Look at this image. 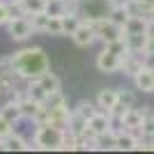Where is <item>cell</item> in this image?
Returning a JSON list of instances; mask_svg holds the SVG:
<instances>
[{
	"label": "cell",
	"mask_w": 154,
	"mask_h": 154,
	"mask_svg": "<svg viewBox=\"0 0 154 154\" xmlns=\"http://www.w3.org/2000/svg\"><path fill=\"white\" fill-rule=\"evenodd\" d=\"M12 9H9V2L7 0H0V26H7L12 21Z\"/></svg>",
	"instance_id": "cell-29"
},
{
	"label": "cell",
	"mask_w": 154,
	"mask_h": 154,
	"mask_svg": "<svg viewBox=\"0 0 154 154\" xmlns=\"http://www.w3.org/2000/svg\"><path fill=\"white\" fill-rule=\"evenodd\" d=\"M19 103H21V110H23V120H35V117H37V113H39V108L44 106V103H39V101H35V99H30L28 94L21 97Z\"/></svg>",
	"instance_id": "cell-16"
},
{
	"label": "cell",
	"mask_w": 154,
	"mask_h": 154,
	"mask_svg": "<svg viewBox=\"0 0 154 154\" xmlns=\"http://www.w3.org/2000/svg\"><path fill=\"white\" fill-rule=\"evenodd\" d=\"M5 28H7L9 39H12V42H16V44H23V42H28L32 35H37V32H35V28H32L30 16H14V19L9 21Z\"/></svg>",
	"instance_id": "cell-4"
},
{
	"label": "cell",
	"mask_w": 154,
	"mask_h": 154,
	"mask_svg": "<svg viewBox=\"0 0 154 154\" xmlns=\"http://www.w3.org/2000/svg\"><path fill=\"white\" fill-rule=\"evenodd\" d=\"M140 69H143V53H129L122 60V67H120V71L129 78H134Z\"/></svg>",
	"instance_id": "cell-13"
},
{
	"label": "cell",
	"mask_w": 154,
	"mask_h": 154,
	"mask_svg": "<svg viewBox=\"0 0 154 154\" xmlns=\"http://www.w3.org/2000/svg\"><path fill=\"white\" fill-rule=\"evenodd\" d=\"M64 136H67L64 129H58L53 124H37L35 136H32V145H35V149H42V152H60Z\"/></svg>",
	"instance_id": "cell-2"
},
{
	"label": "cell",
	"mask_w": 154,
	"mask_h": 154,
	"mask_svg": "<svg viewBox=\"0 0 154 154\" xmlns=\"http://www.w3.org/2000/svg\"><path fill=\"white\" fill-rule=\"evenodd\" d=\"M110 7H113V0H81L78 14L83 16V21L97 23L110 14Z\"/></svg>",
	"instance_id": "cell-3"
},
{
	"label": "cell",
	"mask_w": 154,
	"mask_h": 154,
	"mask_svg": "<svg viewBox=\"0 0 154 154\" xmlns=\"http://www.w3.org/2000/svg\"><path fill=\"white\" fill-rule=\"evenodd\" d=\"M39 85L46 90V94H53V92H60V88H62V83H60V78L53 74V71H46L44 76H39L37 78Z\"/></svg>",
	"instance_id": "cell-21"
},
{
	"label": "cell",
	"mask_w": 154,
	"mask_h": 154,
	"mask_svg": "<svg viewBox=\"0 0 154 154\" xmlns=\"http://www.w3.org/2000/svg\"><path fill=\"white\" fill-rule=\"evenodd\" d=\"M138 145H140V136L136 131L120 129L115 134V149L117 152H138Z\"/></svg>",
	"instance_id": "cell-9"
},
{
	"label": "cell",
	"mask_w": 154,
	"mask_h": 154,
	"mask_svg": "<svg viewBox=\"0 0 154 154\" xmlns=\"http://www.w3.org/2000/svg\"><path fill=\"white\" fill-rule=\"evenodd\" d=\"M0 113H2L7 120H12L14 124L19 122V120H23V110H21V103L16 101V99H9V101L0 108Z\"/></svg>",
	"instance_id": "cell-20"
},
{
	"label": "cell",
	"mask_w": 154,
	"mask_h": 154,
	"mask_svg": "<svg viewBox=\"0 0 154 154\" xmlns=\"http://www.w3.org/2000/svg\"><path fill=\"white\" fill-rule=\"evenodd\" d=\"M9 134H14V122H12V120H7V117L0 113V138L5 140Z\"/></svg>",
	"instance_id": "cell-28"
},
{
	"label": "cell",
	"mask_w": 154,
	"mask_h": 154,
	"mask_svg": "<svg viewBox=\"0 0 154 154\" xmlns=\"http://www.w3.org/2000/svg\"><path fill=\"white\" fill-rule=\"evenodd\" d=\"M124 39H127V46L131 53H145L147 35H124Z\"/></svg>",
	"instance_id": "cell-22"
},
{
	"label": "cell",
	"mask_w": 154,
	"mask_h": 154,
	"mask_svg": "<svg viewBox=\"0 0 154 154\" xmlns=\"http://www.w3.org/2000/svg\"><path fill=\"white\" fill-rule=\"evenodd\" d=\"M97 69L101 71V74H115V71H120V67H122V58L120 55H115V53H110L106 46H103L101 51L97 53Z\"/></svg>",
	"instance_id": "cell-7"
},
{
	"label": "cell",
	"mask_w": 154,
	"mask_h": 154,
	"mask_svg": "<svg viewBox=\"0 0 154 154\" xmlns=\"http://www.w3.org/2000/svg\"><path fill=\"white\" fill-rule=\"evenodd\" d=\"M30 149H35V145H30V143H28L23 136H19L16 131L5 138V152H30Z\"/></svg>",
	"instance_id": "cell-14"
},
{
	"label": "cell",
	"mask_w": 154,
	"mask_h": 154,
	"mask_svg": "<svg viewBox=\"0 0 154 154\" xmlns=\"http://www.w3.org/2000/svg\"><path fill=\"white\" fill-rule=\"evenodd\" d=\"M94 30H97L99 42H103V44H110V42H115V39L124 37V28L117 26V23H113L108 16H106V19H101V21H97V23H94Z\"/></svg>",
	"instance_id": "cell-5"
},
{
	"label": "cell",
	"mask_w": 154,
	"mask_h": 154,
	"mask_svg": "<svg viewBox=\"0 0 154 154\" xmlns=\"http://www.w3.org/2000/svg\"><path fill=\"white\" fill-rule=\"evenodd\" d=\"M46 2L48 0H23V7H26V14L32 16V14L46 12Z\"/></svg>",
	"instance_id": "cell-25"
},
{
	"label": "cell",
	"mask_w": 154,
	"mask_h": 154,
	"mask_svg": "<svg viewBox=\"0 0 154 154\" xmlns=\"http://www.w3.org/2000/svg\"><path fill=\"white\" fill-rule=\"evenodd\" d=\"M19 74L12 69H5V71H0V90L2 92H12L19 88Z\"/></svg>",
	"instance_id": "cell-17"
},
{
	"label": "cell",
	"mask_w": 154,
	"mask_h": 154,
	"mask_svg": "<svg viewBox=\"0 0 154 154\" xmlns=\"http://www.w3.org/2000/svg\"><path fill=\"white\" fill-rule=\"evenodd\" d=\"M134 85H136V90H138V92L152 94V92H154V69H152V67H145V64H143V69L134 76Z\"/></svg>",
	"instance_id": "cell-11"
},
{
	"label": "cell",
	"mask_w": 154,
	"mask_h": 154,
	"mask_svg": "<svg viewBox=\"0 0 154 154\" xmlns=\"http://www.w3.org/2000/svg\"><path fill=\"white\" fill-rule=\"evenodd\" d=\"M46 12L51 16H62V14H67V5H64V0H48L46 2Z\"/></svg>",
	"instance_id": "cell-27"
},
{
	"label": "cell",
	"mask_w": 154,
	"mask_h": 154,
	"mask_svg": "<svg viewBox=\"0 0 154 154\" xmlns=\"http://www.w3.org/2000/svg\"><path fill=\"white\" fill-rule=\"evenodd\" d=\"M115 134L117 131H108V134L97 136V149H115Z\"/></svg>",
	"instance_id": "cell-24"
},
{
	"label": "cell",
	"mask_w": 154,
	"mask_h": 154,
	"mask_svg": "<svg viewBox=\"0 0 154 154\" xmlns=\"http://www.w3.org/2000/svg\"><path fill=\"white\" fill-rule=\"evenodd\" d=\"M46 35H53V37H62V16H51V19H48Z\"/></svg>",
	"instance_id": "cell-26"
},
{
	"label": "cell",
	"mask_w": 154,
	"mask_h": 154,
	"mask_svg": "<svg viewBox=\"0 0 154 154\" xmlns=\"http://www.w3.org/2000/svg\"><path fill=\"white\" fill-rule=\"evenodd\" d=\"M115 124H113V117H110V113H106V110H97L94 115L88 120V129H90L94 136H101V134H108V131H115Z\"/></svg>",
	"instance_id": "cell-8"
},
{
	"label": "cell",
	"mask_w": 154,
	"mask_h": 154,
	"mask_svg": "<svg viewBox=\"0 0 154 154\" xmlns=\"http://www.w3.org/2000/svg\"><path fill=\"white\" fill-rule=\"evenodd\" d=\"M147 23H149L147 16L134 12L129 16V21L124 23V35H147Z\"/></svg>",
	"instance_id": "cell-12"
},
{
	"label": "cell",
	"mask_w": 154,
	"mask_h": 154,
	"mask_svg": "<svg viewBox=\"0 0 154 154\" xmlns=\"http://www.w3.org/2000/svg\"><path fill=\"white\" fill-rule=\"evenodd\" d=\"M12 71L19 74L21 81H35L44 76L46 71H51V60L44 53L42 46H26L12 53Z\"/></svg>",
	"instance_id": "cell-1"
},
{
	"label": "cell",
	"mask_w": 154,
	"mask_h": 154,
	"mask_svg": "<svg viewBox=\"0 0 154 154\" xmlns=\"http://www.w3.org/2000/svg\"><path fill=\"white\" fill-rule=\"evenodd\" d=\"M97 110H99V106H97L94 101H90V99H83V101L76 103V108H74V113H78V115H83L85 120H90L92 115H94Z\"/></svg>",
	"instance_id": "cell-23"
},
{
	"label": "cell",
	"mask_w": 154,
	"mask_h": 154,
	"mask_svg": "<svg viewBox=\"0 0 154 154\" xmlns=\"http://www.w3.org/2000/svg\"><path fill=\"white\" fill-rule=\"evenodd\" d=\"M81 21H83V16H81L78 12H67V14H62V35L71 37V32L81 26Z\"/></svg>",
	"instance_id": "cell-19"
},
{
	"label": "cell",
	"mask_w": 154,
	"mask_h": 154,
	"mask_svg": "<svg viewBox=\"0 0 154 154\" xmlns=\"http://www.w3.org/2000/svg\"><path fill=\"white\" fill-rule=\"evenodd\" d=\"M71 42H74L76 46H81V48H90L94 42H99L97 30H94V23H90V21H81V26L71 32Z\"/></svg>",
	"instance_id": "cell-6"
},
{
	"label": "cell",
	"mask_w": 154,
	"mask_h": 154,
	"mask_svg": "<svg viewBox=\"0 0 154 154\" xmlns=\"http://www.w3.org/2000/svg\"><path fill=\"white\" fill-rule=\"evenodd\" d=\"M67 131L74 136H81L88 131V120H85L83 115H78V113H74V108H71V117H69V127H67Z\"/></svg>",
	"instance_id": "cell-18"
},
{
	"label": "cell",
	"mask_w": 154,
	"mask_h": 154,
	"mask_svg": "<svg viewBox=\"0 0 154 154\" xmlns=\"http://www.w3.org/2000/svg\"><path fill=\"white\" fill-rule=\"evenodd\" d=\"M94 103L99 106V110H106V113H113L115 106L120 103V90L117 88H101L97 92Z\"/></svg>",
	"instance_id": "cell-10"
},
{
	"label": "cell",
	"mask_w": 154,
	"mask_h": 154,
	"mask_svg": "<svg viewBox=\"0 0 154 154\" xmlns=\"http://www.w3.org/2000/svg\"><path fill=\"white\" fill-rule=\"evenodd\" d=\"M134 14V9H131V5H113L110 7V14H108V19L113 21V23H117V26H122L129 21V16Z\"/></svg>",
	"instance_id": "cell-15"
}]
</instances>
